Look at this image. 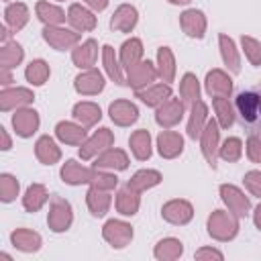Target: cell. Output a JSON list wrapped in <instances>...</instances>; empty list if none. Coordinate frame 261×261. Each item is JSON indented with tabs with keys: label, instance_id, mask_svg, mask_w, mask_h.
I'll use <instances>...</instances> for the list:
<instances>
[{
	"label": "cell",
	"instance_id": "f35d334b",
	"mask_svg": "<svg viewBox=\"0 0 261 261\" xmlns=\"http://www.w3.org/2000/svg\"><path fill=\"white\" fill-rule=\"evenodd\" d=\"M102 59H104V67L110 75L112 82L116 84H124V77H122V71H120V65L116 61V55H114V49L110 45H104L102 47Z\"/></svg>",
	"mask_w": 261,
	"mask_h": 261
},
{
	"label": "cell",
	"instance_id": "681fc988",
	"mask_svg": "<svg viewBox=\"0 0 261 261\" xmlns=\"http://www.w3.org/2000/svg\"><path fill=\"white\" fill-rule=\"evenodd\" d=\"M245 186L253 196L261 198V171H249L245 175Z\"/></svg>",
	"mask_w": 261,
	"mask_h": 261
},
{
	"label": "cell",
	"instance_id": "f5cc1de1",
	"mask_svg": "<svg viewBox=\"0 0 261 261\" xmlns=\"http://www.w3.org/2000/svg\"><path fill=\"white\" fill-rule=\"evenodd\" d=\"M86 4L100 12V10H104V8L108 6V0H86Z\"/></svg>",
	"mask_w": 261,
	"mask_h": 261
},
{
	"label": "cell",
	"instance_id": "f6af8a7d",
	"mask_svg": "<svg viewBox=\"0 0 261 261\" xmlns=\"http://www.w3.org/2000/svg\"><path fill=\"white\" fill-rule=\"evenodd\" d=\"M212 104H214V108H216V114H218L220 124H222L224 128H228V126L234 122V116H232V106H230L228 98L218 96V98H214V100H212Z\"/></svg>",
	"mask_w": 261,
	"mask_h": 261
},
{
	"label": "cell",
	"instance_id": "f546056e",
	"mask_svg": "<svg viewBox=\"0 0 261 261\" xmlns=\"http://www.w3.org/2000/svg\"><path fill=\"white\" fill-rule=\"evenodd\" d=\"M4 14H6V24H8L12 31H20V29L27 24V20H29V10H27V6H24L22 2L10 4Z\"/></svg>",
	"mask_w": 261,
	"mask_h": 261
},
{
	"label": "cell",
	"instance_id": "f907efd6",
	"mask_svg": "<svg viewBox=\"0 0 261 261\" xmlns=\"http://www.w3.org/2000/svg\"><path fill=\"white\" fill-rule=\"evenodd\" d=\"M92 184H94V188L108 192V190H112L116 186V177L114 175H106V173H96L94 179H92Z\"/></svg>",
	"mask_w": 261,
	"mask_h": 261
},
{
	"label": "cell",
	"instance_id": "7bdbcfd3",
	"mask_svg": "<svg viewBox=\"0 0 261 261\" xmlns=\"http://www.w3.org/2000/svg\"><path fill=\"white\" fill-rule=\"evenodd\" d=\"M181 251H184V247H181V243L177 239H165V241L157 243L155 257L157 259H175V257L181 255Z\"/></svg>",
	"mask_w": 261,
	"mask_h": 261
},
{
	"label": "cell",
	"instance_id": "277c9868",
	"mask_svg": "<svg viewBox=\"0 0 261 261\" xmlns=\"http://www.w3.org/2000/svg\"><path fill=\"white\" fill-rule=\"evenodd\" d=\"M43 37L45 41L55 47L57 51H63V49H69L71 45H75L80 41V35L73 33V31H65V29H59V27H47L43 31Z\"/></svg>",
	"mask_w": 261,
	"mask_h": 261
},
{
	"label": "cell",
	"instance_id": "836d02e7",
	"mask_svg": "<svg viewBox=\"0 0 261 261\" xmlns=\"http://www.w3.org/2000/svg\"><path fill=\"white\" fill-rule=\"evenodd\" d=\"M45 202H47V190H45L41 184H33V186L27 190L24 198H22V204H24V208H27L29 212H37Z\"/></svg>",
	"mask_w": 261,
	"mask_h": 261
},
{
	"label": "cell",
	"instance_id": "ba28073f",
	"mask_svg": "<svg viewBox=\"0 0 261 261\" xmlns=\"http://www.w3.org/2000/svg\"><path fill=\"white\" fill-rule=\"evenodd\" d=\"M110 118L120 126H128L139 118V110L126 100H116L110 104Z\"/></svg>",
	"mask_w": 261,
	"mask_h": 261
},
{
	"label": "cell",
	"instance_id": "d6a6232c",
	"mask_svg": "<svg viewBox=\"0 0 261 261\" xmlns=\"http://www.w3.org/2000/svg\"><path fill=\"white\" fill-rule=\"evenodd\" d=\"M116 208L120 214L124 216H133L137 214V208H139V196L133 192V188H124L118 192V198H116Z\"/></svg>",
	"mask_w": 261,
	"mask_h": 261
},
{
	"label": "cell",
	"instance_id": "4316f807",
	"mask_svg": "<svg viewBox=\"0 0 261 261\" xmlns=\"http://www.w3.org/2000/svg\"><path fill=\"white\" fill-rule=\"evenodd\" d=\"M55 133H57V137H59L63 143H67V145H80V143L86 139V130H84L82 126L73 124V122H59V124L55 126Z\"/></svg>",
	"mask_w": 261,
	"mask_h": 261
},
{
	"label": "cell",
	"instance_id": "d6986e66",
	"mask_svg": "<svg viewBox=\"0 0 261 261\" xmlns=\"http://www.w3.org/2000/svg\"><path fill=\"white\" fill-rule=\"evenodd\" d=\"M163 218L173 224H186L192 218V206L184 200H173L163 206Z\"/></svg>",
	"mask_w": 261,
	"mask_h": 261
},
{
	"label": "cell",
	"instance_id": "7402d4cb",
	"mask_svg": "<svg viewBox=\"0 0 261 261\" xmlns=\"http://www.w3.org/2000/svg\"><path fill=\"white\" fill-rule=\"evenodd\" d=\"M137 10L133 8V6H128V4H122L116 12H114V16H112V20H110V27L114 29V31H122V33H128L135 24H137Z\"/></svg>",
	"mask_w": 261,
	"mask_h": 261
},
{
	"label": "cell",
	"instance_id": "7a4b0ae2",
	"mask_svg": "<svg viewBox=\"0 0 261 261\" xmlns=\"http://www.w3.org/2000/svg\"><path fill=\"white\" fill-rule=\"evenodd\" d=\"M208 230H210L212 237H216L220 241H226V239H232L237 234V222L226 212L216 210L208 220Z\"/></svg>",
	"mask_w": 261,
	"mask_h": 261
},
{
	"label": "cell",
	"instance_id": "ac0fdd59",
	"mask_svg": "<svg viewBox=\"0 0 261 261\" xmlns=\"http://www.w3.org/2000/svg\"><path fill=\"white\" fill-rule=\"evenodd\" d=\"M94 175H96V171L86 169V167L77 165L75 161H67V163L63 165V169H61V177H63V181L73 184V186H75V184H92Z\"/></svg>",
	"mask_w": 261,
	"mask_h": 261
},
{
	"label": "cell",
	"instance_id": "680465c9",
	"mask_svg": "<svg viewBox=\"0 0 261 261\" xmlns=\"http://www.w3.org/2000/svg\"><path fill=\"white\" fill-rule=\"evenodd\" d=\"M169 2H171V4H188L190 0H169Z\"/></svg>",
	"mask_w": 261,
	"mask_h": 261
},
{
	"label": "cell",
	"instance_id": "d4e9b609",
	"mask_svg": "<svg viewBox=\"0 0 261 261\" xmlns=\"http://www.w3.org/2000/svg\"><path fill=\"white\" fill-rule=\"evenodd\" d=\"M126 165H128V157L120 149H108L96 159V167H104V169H126Z\"/></svg>",
	"mask_w": 261,
	"mask_h": 261
},
{
	"label": "cell",
	"instance_id": "db71d44e",
	"mask_svg": "<svg viewBox=\"0 0 261 261\" xmlns=\"http://www.w3.org/2000/svg\"><path fill=\"white\" fill-rule=\"evenodd\" d=\"M196 257H216V259H222V253L218 251H210V249H204V251H198Z\"/></svg>",
	"mask_w": 261,
	"mask_h": 261
},
{
	"label": "cell",
	"instance_id": "6f0895ef",
	"mask_svg": "<svg viewBox=\"0 0 261 261\" xmlns=\"http://www.w3.org/2000/svg\"><path fill=\"white\" fill-rule=\"evenodd\" d=\"M255 224H257V228L261 230V206L255 210Z\"/></svg>",
	"mask_w": 261,
	"mask_h": 261
},
{
	"label": "cell",
	"instance_id": "30bf717a",
	"mask_svg": "<svg viewBox=\"0 0 261 261\" xmlns=\"http://www.w3.org/2000/svg\"><path fill=\"white\" fill-rule=\"evenodd\" d=\"M112 141H114V139H112V133H110L108 128H100L92 139H88V141L82 145V149H80L82 159H90V157H94L98 151L110 147Z\"/></svg>",
	"mask_w": 261,
	"mask_h": 261
},
{
	"label": "cell",
	"instance_id": "816d5d0a",
	"mask_svg": "<svg viewBox=\"0 0 261 261\" xmlns=\"http://www.w3.org/2000/svg\"><path fill=\"white\" fill-rule=\"evenodd\" d=\"M247 155L251 161H261V137L251 135L249 145H247Z\"/></svg>",
	"mask_w": 261,
	"mask_h": 261
},
{
	"label": "cell",
	"instance_id": "9c48e42d",
	"mask_svg": "<svg viewBox=\"0 0 261 261\" xmlns=\"http://www.w3.org/2000/svg\"><path fill=\"white\" fill-rule=\"evenodd\" d=\"M220 194H222V200L226 202V206L237 216H247V212H249V200L245 198V194L239 188H234V186H222L220 188Z\"/></svg>",
	"mask_w": 261,
	"mask_h": 261
},
{
	"label": "cell",
	"instance_id": "4fadbf2b",
	"mask_svg": "<svg viewBox=\"0 0 261 261\" xmlns=\"http://www.w3.org/2000/svg\"><path fill=\"white\" fill-rule=\"evenodd\" d=\"M96 57H98V43L94 39H88L86 43H82L80 47H75L73 53H71L73 63L77 67H82V69H90L94 65Z\"/></svg>",
	"mask_w": 261,
	"mask_h": 261
},
{
	"label": "cell",
	"instance_id": "ffe728a7",
	"mask_svg": "<svg viewBox=\"0 0 261 261\" xmlns=\"http://www.w3.org/2000/svg\"><path fill=\"white\" fill-rule=\"evenodd\" d=\"M157 145H159V153L163 157H167V159L177 157L181 153V149H184L181 137L177 133H173V130H163L159 135V139H157Z\"/></svg>",
	"mask_w": 261,
	"mask_h": 261
},
{
	"label": "cell",
	"instance_id": "9f6ffc18",
	"mask_svg": "<svg viewBox=\"0 0 261 261\" xmlns=\"http://www.w3.org/2000/svg\"><path fill=\"white\" fill-rule=\"evenodd\" d=\"M10 82H12V77H10L8 69H2V86H8Z\"/></svg>",
	"mask_w": 261,
	"mask_h": 261
},
{
	"label": "cell",
	"instance_id": "1f68e13d",
	"mask_svg": "<svg viewBox=\"0 0 261 261\" xmlns=\"http://www.w3.org/2000/svg\"><path fill=\"white\" fill-rule=\"evenodd\" d=\"M12 243L20 251H37L41 247V237L37 232H33V230L18 228V230L12 232Z\"/></svg>",
	"mask_w": 261,
	"mask_h": 261
},
{
	"label": "cell",
	"instance_id": "ee69618b",
	"mask_svg": "<svg viewBox=\"0 0 261 261\" xmlns=\"http://www.w3.org/2000/svg\"><path fill=\"white\" fill-rule=\"evenodd\" d=\"M22 61V47L18 43H4L2 47V69H10Z\"/></svg>",
	"mask_w": 261,
	"mask_h": 261
},
{
	"label": "cell",
	"instance_id": "2e32d148",
	"mask_svg": "<svg viewBox=\"0 0 261 261\" xmlns=\"http://www.w3.org/2000/svg\"><path fill=\"white\" fill-rule=\"evenodd\" d=\"M179 22H181V29L186 31V35L196 37V39H200L206 31V18L200 10H186L181 14Z\"/></svg>",
	"mask_w": 261,
	"mask_h": 261
},
{
	"label": "cell",
	"instance_id": "b9f144b4",
	"mask_svg": "<svg viewBox=\"0 0 261 261\" xmlns=\"http://www.w3.org/2000/svg\"><path fill=\"white\" fill-rule=\"evenodd\" d=\"M161 181V173L159 171H139V173H135V177L128 181V188H133V190H147V188H153V186H157Z\"/></svg>",
	"mask_w": 261,
	"mask_h": 261
},
{
	"label": "cell",
	"instance_id": "484cf974",
	"mask_svg": "<svg viewBox=\"0 0 261 261\" xmlns=\"http://www.w3.org/2000/svg\"><path fill=\"white\" fill-rule=\"evenodd\" d=\"M35 153H37L39 161L45 163V165H53V163L59 161V157H61L57 145H55L53 139H49V137H41V139L37 141V149H35Z\"/></svg>",
	"mask_w": 261,
	"mask_h": 261
},
{
	"label": "cell",
	"instance_id": "d590c367",
	"mask_svg": "<svg viewBox=\"0 0 261 261\" xmlns=\"http://www.w3.org/2000/svg\"><path fill=\"white\" fill-rule=\"evenodd\" d=\"M141 57H143V45H141L139 39H130V41H126L122 45V49H120V61H122V65L133 67V65H137L141 61Z\"/></svg>",
	"mask_w": 261,
	"mask_h": 261
},
{
	"label": "cell",
	"instance_id": "8fae6325",
	"mask_svg": "<svg viewBox=\"0 0 261 261\" xmlns=\"http://www.w3.org/2000/svg\"><path fill=\"white\" fill-rule=\"evenodd\" d=\"M157 71L153 69V65L149 61H139L137 65L128 67V84L135 88V90H141L143 86L151 84L155 80Z\"/></svg>",
	"mask_w": 261,
	"mask_h": 261
},
{
	"label": "cell",
	"instance_id": "3957f363",
	"mask_svg": "<svg viewBox=\"0 0 261 261\" xmlns=\"http://www.w3.org/2000/svg\"><path fill=\"white\" fill-rule=\"evenodd\" d=\"M47 222L55 232L67 230V226L71 224V208H69V204L65 200H61V198H53Z\"/></svg>",
	"mask_w": 261,
	"mask_h": 261
},
{
	"label": "cell",
	"instance_id": "5b68a950",
	"mask_svg": "<svg viewBox=\"0 0 261 261\" xmlns=\"http://www.w3.org/2000/svg\"><path fill=\"white\" fill-rule=\"evenodd\" d=\"M181 114H184V104L177 100V98H169L165 100L159 108H157V114H155V120L161 124V126H173L181 120Z\"/></svg>",
	"mask_w": 261,
	"mask_h": 261
},
{
	"label": "cell",
	"instance_id": "c3c4849f",
	"mask_svg": "<svg viewBox=\"0 0 261 261\" xmlns=\"http://www.w3.org/2000/svg\"><path fill=\"white\" fill-rule=\"evenodd\" d=\"M0 194H2V200L4 202H12L16 198V194H18V181L12 175L4 173L0 177Z\"/></svg>",
	"mask_w": 261,
	"mask_h": 261
},
{
	"label": "cell",
	"instance_id": "44dd1931",
	"mask_svg": "<svg viewBox=\"0 0 261 261\" xmlns=\"http://www.w3.org/2000/svg\"><path fill=\"white\" fill-rule=\"evenodd\" d=\"M104 88V77L96 69H88L86 73L75 77V90L80 94H98Z\"/></svg>",
	"mask_w": 261,
	"mask_h": 261
},
{
	"label": "cell",
	"instance_id": "e0dca14e",
	"mask_svg": "<svg viewBox=\"0 0 261 261\" xmlns=\"http://www.w3.org/2000/svg\"><path fill=\"white\" fill-rule=\"evenodd\" d=\"M137 98H141L147 106H161L165 100L171 98V90L167 84H155L145 90H137Z\"/></svg>",
	"mask_w": 261,
	"mask_h": 261
},
{
	"label": "cell",
	"instance_id": "8992f818",
	"mask_svg": "<svg viewBox=\"0 0 261 261\" xmlns=\"http://www.w3.org/2000/svg\"><path fill=\"white\" fill-rule=\"evenodd\" d=\"M104 239L112 245V247H124V245H128V241L133 239V228L128 226V224H124V222H120V220H110V222H106V226H104Z\"/></svg>",
	"mask_w": 261,
	"mask_h": 261
},
{
	"label": "cell",
	"instance_id": "6da1fadb",
	"mask_svg": "<svg viewBox=\"0 0 261 261\" xmlns=\"http://www.w3.org/2000/svg\"><path fill=\"white\" fill-rule=\"evenodd\" d=\"M234 106H237L243 126H247L251 135L261 137V84L249 90H243L237 96Z\"/></svg>",
	"mask_w": 261,
	"mask_h": 261
},
{
	"label": "cell",
	"instance_id": "9a60e30c",
	"mask_svg": "<svg viewBox=\"0 0 261 261\" xmlns=\"http://www.w3.org/2000/svg\"><path fill=\"white\" fill-rule=\"evenodd\" d=\"M12 124H14V130L16 135L20 137H31L37 126H39V116L35 110H18L14 116H12Z\"/></svg>",
	"mask_w": 261,
	"mask_h": 261
},
{
	"label": "cell",
	"instance_id": "cb8c5ba5",
	"mask_svg": "<svg viewBox=\"0 0 261 261\" xmlns=\"http://www.w3.org/2000/svg\"><path fill=\"white\" fill-rule=\"evenodd\" d=\"M0 100H2V110L6 112V110H10V108H14V106H24V104H29L31 100H33V94L29 92V90H24V88H14V90H4L2 92V96H0Z\"/></svg>",
	"mask_w": 261,
	"mask_h": 261
},
{
	"label": "cell",
	"instance_id": "ab89813d",
	"mask_svg": "<svg viewBox=\"0 0 261 261\" xmlns=\"http://www.w3.org/2000/svg\"><path fill=\"white\" fill-rule=\"evenodd\" d=\"M24 75H27V82H31L33 86H43L49 77V65L43 59H35L29 63Z\"/></svg>",
	"mask_w": 261,
	"mask_h": 261
},
{
	"label": "cell",
	"instance_id": "83f0119b",
	"mask_svg": "<svg viewBox=\"0 0 261 261\" xmlns=\"http://www.w3.org/2000/svg\"><path fill=\"white\" fill-rule=\"evenodd\" d=\"M37 16L49 27H57L65 20V12L49 2H37Z\"/></svg>",
	"mask_w": 261,
	"mask_h": 261
},
{
	"label": "cell",
	"instance_id": "7c38bea8",
	"mask_svg": "<svg viewBox=\"0 0 261 261\" xmlns=\"http://www.w3.org/2000/svg\"><path fill=\"white\" fill-rule=\"evenodd\" d=\"M216 147H218V126L214 120H210L202 130V153L212 167H216Z\"/></svg>",
	"mask_w": 261,
	"mask_h": 261
},
{
	"label": "cell",
	"instance_id": "60d3db41",
	"mask_svg": "<svg viewBox=\"0 0 261 261\" xmlns=\"http://www.w3.org/2000/svg\"><path fill=\"white\" fill-rule=\"evenodd\" d=\"M179 94L184 98L186 104H194L200 96V86H198V80L194 73H186L181 77V84H179Z\"/></svg>",
	"mask_w": 261,
	"mask_h": 261
},
{
	"label": "cell",
	"instance_id": "bcb514c9",
	"mask_svg": "<svg viewBox=\"0 0 261 261\" xmlns=\"http://www.w3.org/2000/svg\"><path fill=\"white\" fill-rule=\"evenodd\" d=\"M241 153H243V145H241V139H237V137L226 139L220 147V157L224 161H237L241 157Z\"/></svg>",
	"mask_w": 261,
	"mask_h": 261
},
{
	"label": "cell",
	"instance_id": "603a6c76",
	"mask_svg": "<svg viewBox=\"0 0 261 261\" xmlns=\"http://www.w3.org/2000/svg\"><path fill=\"white\" fill-rule=\"evenodd\" d=\"M206 116H208V108H206V104L202 102V100H196L194 104H192V116H190V122H188V135L192 137V139H196V137H200L202 135V126H204V122H206Z\"/></svg>",
	"mask_w": 261,
	"mask_h": 261
},
{
	"label": "cell",
	"instance_id": "52a82bcc",
	"mask_svg": "<svg viewBox=\"0 0 261 261\" xmlns=\"http://www.w3.org/2000/svg\"><path fill=\"white\" fill-rule=\"evenodd\" d=\"M206 90H208V94L214 96V98H218V96L226 98V96L230 94V90H232V82H230V77H228L224 71L212 69V71L206 75Z\"/></svg>",
	"mask_w": 261,
	"mask_h": 261
},
{
	"label": "cell",
	"instance_id": "e575fe53",
	"mask_svg": "<svg viewBox=\"0 0 261 261\" xmlns=\"http://www.w3.org/2000/svg\"><path fill=\"white\" fill-rule=\"evenodd\" d=\"M88 206L92 210L94 216H104L108 206H110V196L106 194V190H98V188H92L88 192Z\"/></svg>",
	"mask_w": 261,
	"mask_h": 261
},
{
	"label": "cell",
	"instance_id": "7dc6e473",
	"mask_svg": "<svg viewBox=\"0 0 261 261\" xmlns=\"http://www.w3.org/2000/svg\"><path fill=\"white\" fill-rule=\"evenodd\" d=\"M241 43H243V49H245L247 59L253 65H261V43L257 39H253V37H243Z\"/></svg>",
	"mask_w": 261,
	"mask_h": 261
},
{
	"label": "cell",
	"instance_id": "f1b7e54d",
	"mask_svg": "<svg viewBox=\"0 0 261 261\" xmlns=\"http://www.w3.org/2000/svg\"><path fill=\"white\" fill-rule=\"evenodd\" d=\"M128 143H130V149H133L137 159H141V161L149 159V155H151V137H149L147 130L141 128V130L133 133Z\"/></svg>",
	"mask_w": 261,
	"mask_h": 261
},
{
	"label": "cell",
	"instance_id": "74e56055",
	"mask_svg": "<svg viewBox=\"0 0 261 261\" xmlns=\"http://www.w3.org/2000/svg\"><path fill=\"white\" fill-rule=\"evenodd\" d=\"M157 63H159V75L163 77V82H173V75H175V61H173V55L169 51V47H161L159 53H157Z\"/></svg>",
	"mask_w": 261,
	"mask_h": 261
},
{
	"label": "cell",
	"instance_id": "5bb4252c",
	"mask_svg": "<svg viewBox=\"0 0 261 261\" xmlns=\"http://www.w3.org/2000/svg\"><path fill=\"white\" fill-rule=\"evenodd\" d=\"M67 20L75 31H92L96 27V16L90 10H86L84 6H80V4H71L69 6Z\"/></svg>",
	"mask_w": 261,
	"mask_h": 261
},
{
	"label": "cell",
	"instance_id": "11a10c76",
	"mask_svg": "<svg viewBox=\"0 0 261 261\" xmlns=\"http://www.w3.org/2000/svg\"><path fill=\"white\" fill-rule=\"evenodd\" d=\"M0 135H2V149L8 151V149H10V137H8L6 128H0Z\"/></svg>",
	"mask_w": 261,
	"mask_h": 261
},
{
	"label": "cell",
	"instance_id": "8d00e7d4",
	"mask_svg": "<svg viewBox=\"0 0 261 261\" xmlns=\"http://www.w3.org/2000/svg\"><path fill=\"white\" fill-rule=\"evenodd\" d=\"M220 51H222V59H224L226 67H230L232 73H239L241 71V61H239L232 39H228L226 35H220Z\"/></svg>",
	"mask_w": 261,
	"mask_h": 261
},
{
	"label": "cell",
	"instance_id": "4dcf8cb0",
	"mask_svg": "<svg viewBox=\"0 0 261 261\" xmlns=\"http://www.w3.org/2000/svg\"><path fill=\"white\" fill-rule=\"evenodd\" d=\"M73 116L84 124V126H92L100 120V108L92 102H80L73 106Z\"/></svg>",
	"mask_w": 261,
	"mask_h": 261
}]
</instances>
